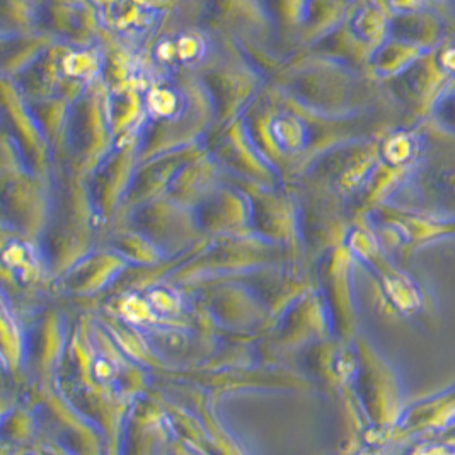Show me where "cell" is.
Returning a JSON list of instances; mask_svg holds the SVG:
<instances>
[{
	"instance_id": "8992f818",
	"label": "cell",
	"mask_w": 455,
	"mask_h": 455,
	"mask_svg": "<svg viewBox=\"0 0 455 455\" xmlns=\"http://www.w3.org/2000/svg\"><path fill=\"white\" fill-rule=\"evenodd\" d=\"M436 113L438 118H442L443 122L451 126H455V87L454 84L445 91V94L440 98V101L436 103Z\"/></svg>"
},
{
	"instance_id": "5b68a950",
	"label": "cell",
	"mask_w": 455,
	"mask_h": 455,
	"mask_svg": "<svg viewBox=\"0 0 455 455\" xmlns=\"http://www.w3.org/2000/svg\"><path fill=\"white\" fill-rule=\"evenodd\" d=\"M202 31L188 29L171 35L157 44V59L166 63H193L200 60L207 52V42Z\"/></svg>"
},
{
	"instance_id": "7a4b0ae2",
	"label": "cell",
	"mask_w": 455,
	"mask_h": 455,
	"mask_svg": "<svg viewBox=\"0 0 455 455\" xmlns=\"http://www.w3.org/2000/svg\"><path fill=\"white\" fill-rule=\"evenodd\" d=\"M447 22L435 7H425L391 16L389 36L411 43L423 50L435 48L449 36Z\"/></svg>"
},
{
	"instance_id": "277c9868",
	"label": "cell",
	"mask_w": 455,
	"mask_h": 455,
	"mask_svg": "<svg viewBox=\"0 0 455 455\" xmlns=\"http://www.w3.org/2000/svg\"><path fill=\"white\" fill-rule=\"evenodd\" d=\"M425 52L427 50L416 44L389 36L386 42L380 43L373 50L369 63L377 74L395 77L404 68H408L416 59H419Z\"/></svg>"
},
{
	"instance_id": "52a82bcc",
	"label": "cell",
	"mask_w": 455,
	"mask_h": 455,
	"mask_svg": "<svg viewBox=\"0 0 455 455\" xmlns=\"http://www.w3.org/2000/svg\"><path fill=\"white\" fill-rule=\"evenodd\" d=\"M443 21L447 22L449 33L455 35V0H438L434 4Z\"/></svg>"
},
{
	"instance_id": "3957f363",
	"label": "cell",
	"mask_w": 455,
	"mask_h": 455,
	"mask_svg": "<svg viewBox=\"0 0 455 455\" xmlns=\"http://www.w3.org/2000/svg\"><path fill=\"white\" fill-rule=\"evenodd\" d=\"M389 24L391 12L377 0H367L355 5L350 18L347 20V26L355 38L372 52L389 38Z\"/></svg>"
},
{
	"instance_id": "6da1fadb",
	"label": "cell",
	"mask_w": 455,
	"mask_h": 455,
	"mask_svg": "<svg viewBox=\"0 0 455 455\" xmlns=\"http://www.w3.org/2000/svg\"><path fill=\"white\" fill-rule=\"evenodd\" d=\"M454 79L455 76L440 60L438 44L427 50L408 68L395 76L403 100L421 113L436 106Z\"/></svg>"
},
{
	"instance_id": "ba28073f",
	"label": "cell",
	"mask_w": 455,
	"mask_h": 455,
	"mask_svg": "<svg viewBox=\"0 0 455 455\" xmlns=\"http://www.w3.org/2000/svg\"><path fill=\"white\" fill-rule=\"evenodd\" d=\"M435 2H438V0H434V4H435Z\"/></svg>"
}]
</instances>
